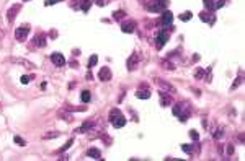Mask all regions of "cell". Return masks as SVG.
Instances as JSON below:
<instances>
[{
  "label": "cell",
  "mask_w": 245,
  "mask_h": 161,
  "mask_svg": "<svg viewBox=\"0 0 245 161\" xmlns=\"http://www.w3.org/2000/svg\"><path fill=\"white\" fill-rule=\"evenodd\" d=\"M110 120H111V124H113L114 129H123L126 125V119H124V116L121 114V111L118 107H114V109L110 111Z\"/></svg>",
  "instance_id": "1"
},
{
  "label": "cell",
  "mask_w": 245,
  "mask_h": 161,
  "mask_svg": "<svg viewBox=\"0 0 245 161\" xmlns=\"http://www.w3.org/2000/svg\"><path fill=\"white\" fill-rule=\"evenodd\" d=\"M167 5H168V0H150L147 5V10L152 13H160L167 8Z\"/></svg>",
  "instance_id": "2"
},
{
  "label": "cell",
  "mask_w": 245,
  "mask_h": 161,
  "mask_svg": "<svg viewBox=\"0 0 245 161\" xmlns=\"http://www.w3.org/2000/svg\"><path fill=\"white\" fill-rule=\"evenodd\" d=\"M185 107H186V104L180 103V104H175L173 109H172L175 116L180 117V122H186V120H188V114H185V112H183V111H185Z\"/></svg>",
  "instance_id": "3"
},
{
  "label": "cell",
  "mask_w": 245,
  "mask_h": 161,
  "mask_svg": "<svg viewBox=\"0 0 245 161\" xmlns=\"http://www.w3.org/2000/svg\"><path fill=\"white\" fill-rule=\"evenodd\" d=\"M167 41H168V31L163 29V31H160V33L157 34V39H155V47H157V49H162Z\"/></svg>",
  "instance_id": "4"
},
{
  "label": "cell",
  "mask_w": 245,
  "mask_h": 161,
  "mask_svg": "<svg viewBox=\"0 0 245 161\" xmlns=\"http://www.w3.org/2000/svg\"><path fill=\"white\" fill-rule=\"evenodd\" d=\"M28 33H29V26L23 25V26H20V28H17V31H15V37H17L18 41H25L26 36H28Z\"/></svg>",
  "instance_id": "5"
},
{
  "label": "cell",
  "mask_w": 245,
  "mask_h": 161,
  "mask_svg": "<svg viewBox=\"0 0 245 161\" xmlns=\"http://www.w3.org/2000/svg\"><path fill=\"white\" fill-rule=\"evenodd\" d=\"M51 62L54 64L56 67H64L66 65V59H64L62 54L54 52V54H51Z\"/></svg>",
  "instance_id": "6"
},
{
  "label": "cell",
  "mask_w": 245,
  "mask_h": 161,
  "mask_svg": "<svg viewBox=\"0 0 245 161\" xmlns=\"http://www.w3.org/2000/svg\"><path fill=\"white\" fill-rule=\"evenodd\" d=\"M158 96H160V104H162L163 107H167V106H170V104H172L170 93H165V91H160V93H158Z\"/></svg>",
  "instance_id": "7"
},
{
  "label": "cell",
  "mask_w": 245,
  "mask_h": 161,
  "mask_svg": "<svg viewBox=\"0 0 245 161\" xmlns=\"http://www.w3.org/2000/svg\"><path fill=\"white\" fill-rule=\"evenodd\" d=\"M172 21H173V13L168 12V10H163L162 12V25L168 26V25H172Z\"/></svg>",
  "instance_id": "8"
},
{
  "label": "cell",
  "mask_w": 245,
  "mask_h": 161,
  "mask_svg": "<svg viewBox=\"0 0 245 161\" xmlns=\"http://www.w3.org/2000/svg\"><path fill=\"white\" fill-rule=\"evenodd\" d=\"M98 77H100L101 82H110L111 80V70H110L108 67H103L100 70V73H98Z\"/></svg>",
  "instance_id": "9"
},
{
  "label": "cell",
  "mask_w": 245,
  "mask_h": 161,
  "mask_svg": "<svg viewBox=\"0 0 245 161\" xmlns=\"http://www.w3.org/2000/svg\"><path fill=\"white\" fill-rule=\"evenodd\" d=\"M134 29H136V23L134 21H126L121 25V31L123 33H134Z\"/></svg>",
  "instance_id": "10"
},
{
  "label": "cell",
  "mask_w": 245,
  "mask_h": 161,
  "mask_svg": "<svg viewBox=\"0 0 245 161\" xmlns=\"http://www.w3.org/2000/svg\"><path fill=\"white\" fill-rule=\"evenodd\" d=\"M137 62H139V54H133V55L128 59V68L129 70H134L136 65H137Z\"/></svg>",
  "instance_id": "11"
},
{
  "label": "cell",
  "mask_w": 245,
  "mask_h": 161,
  "mask_svg": "<svg viewBox=\"0 0 245 161\" xmlns=\"http://www.w3.org/2000/svg\"><path fill=\"white\" fill-rule=\"evenodd\" d=\"M157 85L162 90H167V91H170V93H175V88L172 86L170 83H167V82H163V80H160V78H157Z\"/></svg>",
  "instance_id": "12"
},
{
  "label": "cell",
  "mask_w": 245,
  "mask_h": 161,
  "mask_svg": "<svg viewBox=\"0 0 245 161\" xmlns=\"http://www.w3.org/2000/svg\"><path fill=\"white\" fill-rule=\"evenodd\" d=\"M87 155L90 158H93V160H101V153H100V150H96V148H90L87 151Z\"/></svg>",
  "instance_id": "13"
},
{
  "label": "cell",
  "mask_w": 245,
  "mask_h": 161,
  "mask_svg": "<svg viewBox=\"0 0 245 161\" xmlns=\"http://www.w3.org/2000/svg\"><path fill=\"white\" fill-rule=\"evenodd\" d=\"M20 10V5H15L13 8H10V12H8V21L12 23L13 20H15V17H17V12Z\"/></svg>",
  "instance_id": "14"
},
{
  "label": "cell",
  "mask_w": 245,
  "mask_h": 161,
  "mask_svg": "<svg viewBox=\"0 0 245 161\" xmlns=\"http://www.w3.org/2000/svg\"><path fill=\"white\" fill-rule=\"evenodd\" d=\"M136 98H139V99H149V98H150V93H149L147 90H145V91L139 90V91L136 93Z\"/></svg>",
  "instance_id": "15"
},
{
  "label": "cell",
  "mask_w": 245,
  "mask_h": 161,
  "mask_svg": "<svg viewBox=\"0 0 245 161\" xmlns=\"http://www.w3.org/2000/svg\"><path fill=\"white\" fill-rule=\"evenodd\" d=\"M124 17H126V13L123 12V10H116V12L113 13V18H114L116 21H121V20H123Z\"/></svg>",
  "instance_id": "16"
},
{
  "label": "cell",
  "mask_w": 245,
  "mask_h": 161,
  "mask_svg": "<svg viewBox=\"0 0 245 161\" xmlns=\"http://www.w3.org/2000/svg\"><path fill=\"white\" fill-rule=\"evenodd\" d=\"M34 44H36V46H39V47H44V46H46L44 36H39V34H38V36L34 37Z\"/></svg>",
  "instance_id": "17"
},
{
  "label": "cell",
  "mask_w": 245,
  "mask_h": 161,
  "mask_svg": "<svg viewBox=\"0 0 245 161\" xmlns=\"http://www.w3.org/2000/svg\"><path fill=\"white\" fill-rule=\"evenodd\" d=\"M90 5H91V0H83V2H82V5H80L82 12H83V13H87V12H88V8H90Z\"/></svg>",
  "instance_id": "18"
},
{
  "label": "cell",
  "mask_w": 245,
  "mask_h": 161,
  "mask_svg": "<svg viewBox=\"0 0 245 161\" xmlns=\"http://www.w3.org/2000/svg\"><path fill=\"white\" fill-rule=\"evenodd\" d=\"M91 125H93V122H85V124H83L82 127H79V129H77V132H80V133L87 132V130H88V129L91 127Z\"/></svg>",
  "instance_id": "19"
},
{
  "label": "cell",
  "mask_w": 245,
  "mask_h": 161,
  "mask_svg": "<svg viewBox=\"0 0 245 161\" xmlns=\"http://www.w3.org/2000/svg\"><path fill=\"white\" fill-rule=\"evenodd\" d=\"M191 18H193V13H191V12H185V13L180 15V20H181V21H190Z\"/></svg>",
  "instance_id": "20"
},
{
  "label": "cell",
  "mask_w": 245,
  "mask_h": 161,
  "mask_svg": "<svg viewBox=\"0 0 245 161\" xmlns=\"http://www.w3.org/2000/svg\"><path fill=\"white\" fill-rule=\"evenodd\" d=\"M80 98H82V101L83 103H88V101H90L91 99V95H90V91H82V96H80Z\"/></svg>",
  "instance_id": "21"
},
{
  "label": "cell",
  "mask_w": 245,
  "mask_h": 161,
  "mask_svg": "<svg viewBox=\"0 0 245 161\" xmlns=\"http://www.w3.org/2000/svg\"><path fill=\"white\" fill-rule=\"evenodd\" d=\"M96 62H98V55H95V54H93V55L88 59V67H90V68H91V67H95Z\"/></svg>",
  "instance_id": "22"
},
{
  "label": "cell",
  "mask_w": 245,
  "mask_h": 161,
  "mask_svg": "<svg viewBox=\"0 0 245 161\" xmlns=\"http://www.w3.org/2000/svg\"><path fill=\"white\" fill-rule=\"evenodd\" d=\"M200 18L204 21V23H211V25L214 23L212 20H209V17H208V13H206V12H201V13H200Z\"/></svg>",
  "instance_id": "23"
},
{
  "label": "cell",
  "mask_w": 245,
  "mask_h": 161,
  "mask_svg": "<svg viewBox=\"0 0 245 161\" xmlns=\"http://www.w3.org/2000/svg\"><path fill=\"white\" fill-rule=\"evenodd\" d=\"M59 117H62V119L64 120H72V116H70V114H66V109H62V111H61V112H59Z\"/></svg>",
  "instance_id": "24"
},
{
  "label": "cell",
  "mask_w": 245,
  "mask_h": 161,
  "mask_svg": "<svg viewBox=\"0 0 245 161\" xmlns=\"http://www.w3.org/2000/svg\"><path fill=\"white\" fill-rule=\"evenodd\" d=\"M203 77H204V72L201 70V68H198V70L195 72V78L196 80H203Z\"/></svg>",
  "instance_id": "25"
},
{
  "label": "cell",
  "mask_w": 245,
  "mask_h": 161,
  "mask_svg": "<svg viewBox=\"0 0 245 161\" xmlns=\"http://www.w3.org/2000/svg\"><path fill=\"white\" fill-rule=\"evenodd\" d=\"M204 2V7L206 8H209V10H216L214 8V3H212V0H203Z\"/></svg>",
  "instance_id": "26"
},
{
  "label": "cell",
  "mask_w": 245,
  "mask_h": 161,
  "mask_svg": "<svg viewBox=\"0 0 245 161\" xmlns=\"http://www.w3.org/2000/svg\"><path fill=\"white\" fill-rule=\"evenodd\" d=\"M72 143H74V138H70V140L67 142V143L64 145L62 148H61V151H66V150H69V148H70V146H72Z\"/></svg>",
  "instance_id": "27"
},
{
  "label": "cell",
  "mask_w": 245,
  "mask_h": 161,
  "mask_svg": "<svg viewBox=\"0 0 245 161\" xmlns=\"http://www.w3.org/2000/svg\"><path fill=\"white\" fill-rule=\"evenodd\" d=\"M181 150L185 153H193V146L191 145H181Z\"/></svg>",
  "instance_id": "28"
},
{
  "label": "cell",
  "mask_w": 245,
  "mask_h": 161,
  "mask_svg": "<svg viewBox=\"0 0 245 161\" xmlns=\"http://www.w3.org/2000/svg\"><path fill=\"white\" fill-rule=\"evenodd\" d=\"M59 2H62V0H46L44 5L46 7H51V5H56V3H59Z\"/></svg>",
  "instance_id": "29"
},
{
  "label": "cell",
  "mask_w": 245,
  "mask_h": 161,
  "mask_svg": "<svg viewBox=\"0 0 245 161\" xmlns=\"http://www.w3.org/2000/svg\"><path fill=\"white\" fill-rule=\"evenodd\" d=\"M59 135H61L59 132H54V133H44L43 137H44V138H56V137H59Z\"/></svg>",
  "instance_id": "30"
},
{
  "label": "cell",
  "mask_w": 245,
  "mask_h": 161,
  "mask_svg": "<svg viewBox=\"0 0 245 161\" xmlns=\"http://www.w3.org/2000/svg\"><path fill=\"white\" fill-rule=\"evenodd\" d=\"M190 137L193 138V140H198V138H200V135H198L196 130H190Z\"/></svg>",
  "instance_id": "31"
},
{
  "label": "cell",
  "mask_w": 245,
  "mask_h": 161,
  "mask_svg": "<svg viewBox=\"0 0 245 161\" xmlns=\"http://www.w3.org/2000/svg\"><path fill=\"white\" fill-rule=\"evenodd\" d=\"M13 140L17 142L18 145H21V146H23V145H26V142L23 140V138H20V137H15V138H13Z\"/></svg>",
  "instance_id": "32"
},
{
  "label": "cell",
  "mask_w": 245,
  "mask_h": 161,
  "mask_svg": "<svg viewBox=\"0 0 245 161\" xmlns=\"http://www.w3.org/2000/svg\"><path fill=\"white\" fill-rule=\"evenodd\" d=\"M221 137H224V132H222V130H216V133H214V138H216V140H219Z\"/></svg>",
  "instance_id": "33"
},
{
  "label": "cell",
  "mask_w": 245,
  "mask_h": 161,
  "mask_svg": "<svg viewBox=\"0 0 245 161\" xmlns=\"http://www.w3.org/2000/svg\"><path fill=\"white\" fill-rule=\"evenodd\" d=\"M224 0H217V3H214V8H221V7H224Z\"/></svg>",
  "instance_id": "34"
},
{
  "label": "cell",
  "mask_w": 245,
  "mask_h": 161,
  "mask_svg": "<svg viewBox=\"0 0 245 161\" xmlns=\"http://www.w3.org/2000/svg\"><path fill=\"white\" fill-rule=\"evenodd\" d=\"M21 83H23V85H26V83H29V77H26V75H23V77H21Z\"/></svg>",
  "instance_id": "35"
},
{
  "label": "cell",
  "mask_w": 245,
  "mask_h": 161,
  "mask_svg": "<svg viewBox=\"0 0 245 161\" xmlns=\"http://www.w3.org/2000/svg\"><path fill=\"white\" fill-rule=\"evenodd\" d=\"M240 80H242V78H237V82H234V85H232V90H235V88L239 86V85H240Z\"/></svg>",
  "instance_id": "36"
},
{
  "label": "cell",
  "mask_w": 245,
  "mask_h": 161,
  "mask_svg": "<svg viewBox=\"0 0 245 161\" xmlns=\"http://www.w3.org/2000/svg\"><path fill=\"white\" fill-rule=\"evenodd\" d=\"M95 3L98 5V7H103V5L106 3V2H105V0H95Z\"/></svg>",
  "instance_id": "37"
},
{
  "label": "cell",
  "mask_w": 245,
  "mask_h": 161,
  "mask_svg": "<svg viewBox=\"0 0 245 161\" xmlns=\"http://www.w3.org/2000/svg\"><path fill=\"white\" fill-rule=\"evenodd\" d=\"M232 151H234V146H232V145H230V146H229V148H227V153H229V155H232Z\"/></svg>",
  "instance_id": "38"
}]
</instances>
